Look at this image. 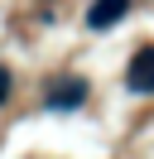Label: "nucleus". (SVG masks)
Returning <instances> with one entry per match:
<instances>
[{
    "mask_svg": "<svg viewBox=\"0 0 154 159\" xmlns=\"http://www.w3.org/2000/svg\"><path fill=\"white\" fill-rule=\"evenodd\" d=\"M5 97H10V68L0 63V106H5Z\"/></svg>",
    "mask_w": 154,
    "mask_h": 159,
    "instance_id": "obj_4",
    "label": "nucleus"
},
{
    "mask_svg": "<svg viewBox=\"0 0 154 159\" xmlns=\"http://www.w3.org/2000/svg\"><path fill=\"white\" fill-rule=\"evenodd\" d=\"M43 101H48L53 111H72V106H82V101H87V82L77 77V72H63V77H53V82H48Z\"/></svg>",
    "mask_w": 154,
    "mask_h": 159,
    "instance_id": "obj_1",
    "label": "nucleus"
},
{
    "mask_svg": "<svg viewBox=\"0 0 154 159\" xmlns=\"http://www.w3.org/2000/svg\"><path fill=\"white\" fill-rule=\"evenodd\" d=\"M125 87L130 92H154V43L135 48L130 68H125Z\"/></svg>",
    "mask_w": 154,
    "mask_h": 159,
    "instance_id": "obj_2",
    "label": "nucleus"
},
{
    "mask_svg": "<svg viewBox=\"0 0 154 159\" xmlns=\"http://www.w3.org/2000/svg\"><path fill=\"white\" fill-rule=\"evenodd\" d=\"M125 10H130V0H96L92 10H87V29H96V34H101V29H111V24L120 20Z\"/></svg>",
    "mask_w": 154,
    "mask_h": 159,
    "instance_id": "obj_3",
    "label": "nucleus"
}]
</instances>
